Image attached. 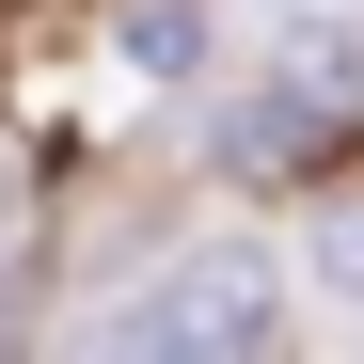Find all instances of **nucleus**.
<instances>
[{"label":"nucleus","instance_id":"3","mask_svg":"<svg viewBox=\"0 0 364 364\" xmlns=\"http://www.w3.org/2000/svg\"><path fill=\"white\" fill-rule=\"evenodd\" d=\"M0 237H16V174H0Z\"/></svg>","mask_w":364,"mask_h":364},{"label":"nucleus","instance_id":"1","mask_svg":"<svg viewBox=\"0 0 364 364\" xmlns=\"http://www.w3.org/2000/svg\"><path fill=\"white\" fill-rule=\"evenodd\" d=\"M111 348H285V285L254 237H206V254H174L159 285L111 301Z\"/></svg>","mask_w":364,"mask_h":364},{"label":"nucleus","instance_id":"2","mask_svg":"<svg viewBox=\"0 0 364 364\" xmlns=\"http://www.w3.org/2000/svg\"><path fill=\"white\" fill-rule=\"evenodd\" d=\"M317 285H333V301H364V191H333V206H317Z\"/></svg>","mask_w":364,"mask_h":364}]
</instances>
